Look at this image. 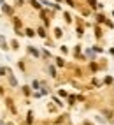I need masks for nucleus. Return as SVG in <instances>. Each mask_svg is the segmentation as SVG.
Here are the masks:
<instances>
[{
    "instance_id": "nucleus-1",
    "label": "nucleus",
    "mask_w": 114,
    "mask_h": 125,
    "mask_svg": "<svg viewBox=\"0 0 114 125\" xmlns=\"http://www.w3.org/2000/svg\"><path fill=\"white\" fill-rule=\"evenodd\" d=\"M0 46H2V48H5V39H4L2 35H0Z\"/></svg>"
}]
</instances>
